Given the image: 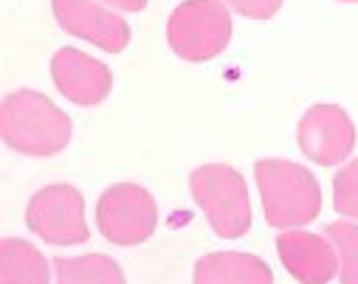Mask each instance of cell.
Wrapping results in <instances>:
<instances>
[{
	"mask_svg": "<svg viewBox=\"0 0 358 284\" xmlns=\"http://www.w3.org/2000/svg\"><path fill=\"white\" fill-rule=\"evenodd\" d=\"M0 133H3L6 147L48 158L68 147L71 141V119L37 90H15L3 99L0 107Z\"/></svg>",
	"mask_w": 358,
	"mask_h": 284,
	"instance_id": "cell-1",
	"label": "cell"
},
{
	"mask_svg": "<svg viewBox=\"0 0 358 284\" xmlns=\"http://www.w3.org/2000/svg\"><path fill=\"white\" fill-rule=\"evenodd\" d=\"M254 177L262 197V211L268 225L274 228H299L319 217L322 188L319 180L294 160H257Z\"/></svg>",
	"mask_w": 358,
	"mask_h": 284,
	"instance_id": "cell-2",
	"label": "cell"
},
{
	"mask_svg": "<svg viewBox=\"0 0 358 284\" xmlns=\"http://www.w3.org/2000/svg\"><path fill=\"white\" fill-rule=\"evenodd\" d=\"M189 192L217 237L237 239L251 228V200L237 169L226 163L198 166L189 174Z\"/></svg>",
	"mask_w": 358,
	"mask_h": 284,
	"instance_id": "cell-3",
	"label": "cell"
},
{
	"mask_svg": "<svg viewBox=\"0 0 358 284\" xmlns=\"http://www.w3.org/2000/svg\"><path fill=\"white\" fill-rule=\"evenodd\" d=\"M231 40V17L223 0H184L166 20V43L187 62L217 57Z\"/></svg>",
	"mask_w": 358,
	"mask_h": 284,
	"instance_id": "cell-4",
	"label": "cell"
},
{
	"mask_svg": "<svg viewBox=\"0 0 358 284\" xmlns=\"http://www.w3.org/2000/svg\"><path fill=\"white\" fill-rule=\"evenodd\" d=\"M26 225L48 245H79L91 237L85 223V197L68 183L40 188L29 200Z\"/></svg>",
	"mask_w": 358,
	"mask_h": 284,
	"instance_id": "cell-5",
	"label": "cell"
},
{
	"mask_svg": "<svg viewBox=\"0 0 358 284\" xmlns=\"http://www.w3.org/2000/svg\"><path fill=\"white\" fill-rule=\"evenodd\" d=\"M96 223L116 245H141L152 237L158 211L147 188L136 183H116L99 197Z\"/></svg>",
	"mask_w": 358,
	"mask_h": 284,
	"instance_id": "cell-6",
	"label": "cell"
},
{
	"mask_svg": "<svg viewBox=\"0 0 358 284\" xmlns=\"http://www.w3.org/2000/svg\"><path fill=\"white\" fill-rule=\"evenodd\" d=\"M299 149L319 166L341 163L355 147V124L336 105H316L299 121Z\"/></svg>",
	"mask_w": 358,
	"mask_h": 284,
	"instance_id": "cell-7",
	"label": "cell"
},
{
	"mask_svg": "<svg viewBox=\"0 0 358 284\" xmlns=\"http://www.w3.org/2000/svg\"><path fill=\"white\" fill-rule=\"evenodd\" d=\"M51 6L57 23L79 40L94 43L108 54H119L130 45V26L124 17L102 9L94 0H51Z\"/></svg>",
	"mask_w": 358,
	"mask_h": 284,
	"instance_id": "cell-8",
	"label": "cell"
},
{
	"mask_svg": "<svg viewBox=\"0 0 358 284\" xmlns=\"http://www.w3.org/2000/svg\"><path fill=\"white\" fill-rule=\"evenodd\" d=\"M51 76L65 99H71L73 105H85V107L105 102L113 87L110 68L76 48H59L54 54Z\"/></svg>",
	"mask_w": 358,
	"mask_h": 284,
	"instance_id": "cell-9",
	"label": "cell"
},
{
	"mask_svg": "<svg viewBox=\"0 0 358 284\" xmlns=\"http://www.w3.org/2000/svg\"><path fill=\"white\" fill-rule=\"evenodd\" d=\"M277 253L285 270L302 284H327L338 270V251L308 231H288L277 237Z\"/></svg>",
	"mask_w": 358,
	"mask_h": 284,
	"instance_id": "cell-10",
	"label": "cell"
},
{
	"mask_svg": "<svg viewBox=\"0 0 358 284\" xmlns=\"http://www.w3.org/2000/svg\"><path fill=\"white\" fill-rule=\"evenodd\" d=\"M195 284H274V273L259 256L220 251L195 264Z\"/></svg>",
	"mask_w": 358,
	"mask_h": 284,
	"instance_id": "cell-11",
	"label": "cell"
},
{
	"mask_svg": "<svg viewBox=\"0 0 358 284\" xmlns=\"http://www.w3.org/2000/svg\"><path fill=\"white\" fill-rule=\"evenodd\" d=\"M0 284H51V267L31 242L6 237L0 242Z\"/></svg>",
	"mask_w": 358,
	"mask_h": 284,
	"instance_id": "cell-12",
	"label": "cell"
},
{
	"mask_svg": "<svg viewBox=\"0 0 358 284\" xmlns=\"http://www.w3.org/2000/svg\"><path fill=\"white\" fill-rule=\"evenodd\" d=\"M57 284H127L116 259L105 253H87L73 259H54Z\"/></svg>",
	"mask_w": 358,
	"mask_h": 284,
	"instance_id": "cell-13",
	"label": "cell"
},
{
	"mask_svg": "<svg viewBox=\"0 0 358 284\" xmlns=\"http://www.w3.org/2000/svg\"><path fill=\"white\" fill-rule=\"evenodd\" d=\"M324 234L336 242L341 284H358V225L355 223H333L324 228Z\"/></svg>",
	"mask_w": 358,
	"mask_h": 284,
	"instance_id": "cell-14",
	"label": "cell"
},
{
	"mask_svg": "<svg viewBox=\"0 0 358 284\" xmlns=\"http://www.w3.org/2000/svg\"><path fill=\"white\" fill-rule=\"evenodd\" d=\"M333 206L338 214L358 220V158L338 169L333 180Z\"/></svg>",
	"mask_w": 358,
	"mask_h": 284,
	"instance_id": "cell-15",
	"label": "cell"
},
{
	"mask_svg": "<svg viewBox=\"0 0 358 284\" xmlns=\"http://www.w3.org/2000/svg\"><path fill=\"white\" fill-rule=\"evenodd\" d=\"M223 3L248 20H271L282 9V0H223Z\"/></svg>",
	"mask_w": 358,
	"mask_h": 284,
	"instance_id": "cell-16",
	"label": "cell"
},
{
	"mask_svg": "<svg viewBox=\"0 0 358 284\" xmlns=\"http://www.w3.org/2000/svg\"><path fill=\"white\" fill-rule=\"evenodd\" d=\"M105 3H110L116 9H124V12H141L147 6V0H105Z\"/></svg>",
	"mask_w": 358,
	"mask_h": 284,
	"instance_id": "cell-17",
	"label": "cell"
},
{
	"mask_svg": "<svg viewBox=\"0 0 358 284\" xmlns=\"http://www.w3.org/2000/svg\"><path fill=\"white\" fill-rule=\"evenodd\" d=\"M341 3H358V0H341Z\"/></svg>",
	"mask_w": 358,
	"mask_h": 284,
	"instance_id": "cell-18",
	"label": "cell"
}]
</instances>
